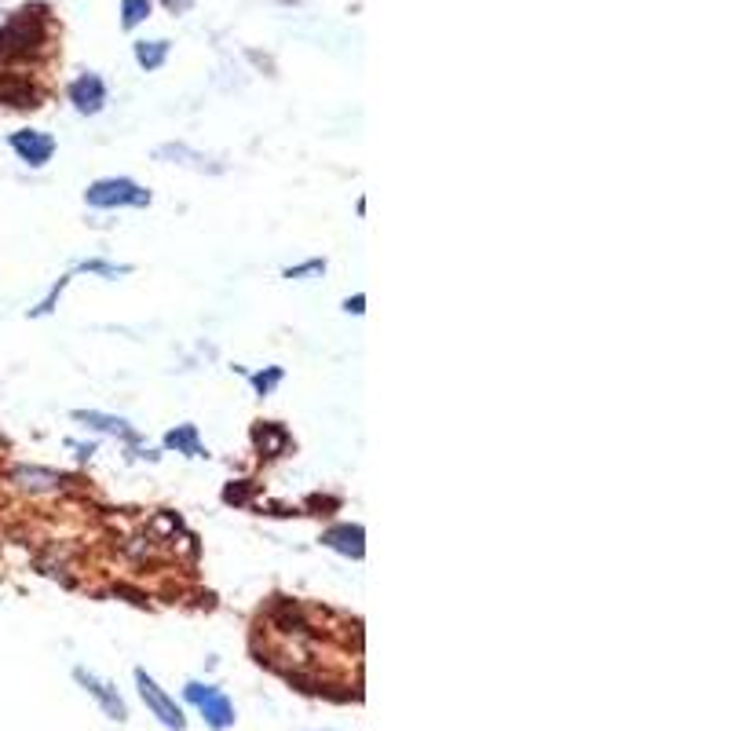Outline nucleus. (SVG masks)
I'll return each mask as SVG.
<instances>
[{"label":"nucleus","mask_w":731,"mask_h":731,"mask_svg":"<svg viewBox=\"0 0 731 731\" xmlns=\"http://www.w3.org/2000/svg\"><path fill=\"white\" fill-rule=\"evenodd\" d=\"M278 381H282V366H271V370H264V373H253V388L260 395H271V392H275Z\"/></svg>","instance_id":"4468645a"},{"label":"nucleus","mask_w":731,"mask_h":731,"mask_svg":"<svg viewBox=\"0 0 731 731\" xmlns=\"http://www.w3.org/2000/svg\"><path fill=\"white\" fill-rule=\"evenodd\" d=\"M70 103H74L77 114H99L106 106V85L99 74H81L70 85Z\"/></svg>","instance_id":"0eeeda50"},{"label":"nucleus","mask_w":731,"mask_h":731,"mask_svg":"<svg viewBox=\"0 0 731 731\" xmlns=\"http://www.w3.org/2000/svg\"><path fill=\"white\" fill-rule=\"evenodd\" d=\"M81 271L88 275H103V278H117V275H128V267H117V264H103V260H85Z\"/></svg>","instance_id":"2eb2a0df"},{"label":"nucleus","mask_w":731,"mask_h":731,"mask_svg":"<svg viewBox=\"0 0 731 731\" xmlns=\"http://www.w3.org/2000/svg\"><path fill=\"white\" fill-rule=\"evenodd\" d=\"M169 59V41H139L136 44V63L143 70H158Z\"/></svg>","instance_id":"f8f14e48"},{"label":"nucleus","mask_w":731,"mask_h":731,"mask_svg":"<svg viewBox=\"0 0 731 731\" xmlns=\"http://www.w3.org/2000/svg\"><path fill=\"white\" fill-rule=\"evenodd\" d=\"M165 446L176 450V454L205 457V446H202V439H198V428H194V424H180V428H172V432L165 435Z\"/></svg>","instance_id":"9d476101"},{"label":"nucleus","mask_w":731,"mask_h":731,"mask_svg":"<svg viewBox=\"0 0 731 731\" xmlns=\"http://www.w3.org/2000/svg\"><path fill=\"white\" fill-rule=\"evenodd\" d=\"M253 439H256V446H260V454H267V457H278L289 446L286 428H282V424H271V421H267V424H256Z\"/></svg>","instance_id":"9b49d317"},{"label":"nucleus","mask_w":731,"mask_h":731,"mask_svg":"<svg viewBox=\"0 0 731 731\" xmlns=\"http://www.w3.org/2000/svg\"><path fill=\"white\" fill-rule=\"evenodd\" d=\"M150 15V0H121V26L132 30Z\"/></svg>","instance_id":"ddd939ff"},{"label":"nucleus","mask_w":731,"mask_h":731,"mask_svg":"<svg viewBox=\"0 0 731 731\" xmlns=\"http://www.w3.org/2000/svg\"><path fill=\"white\" fill-rule=\"evenodd\" d=\"M11 483L26 494H48V490H59L63 487V476L52 472V468H37V465H19L11 472Z\"/></svg>","instance_id":"6e6552de"},{"label":"nucleus","mask_w":731,"mask_h":731,"mask_svg":"<svg viewBox=\"0 0 731 731\" xmlns=\"http://www.w3.org/2000/svg\"><path fill=\"white\" fill-rule=\"evenodd\" d=\"M63 286H66V278H59V286L48 293V297L41 300V308H33V315H52L55 311V300H59V293H63Z\"/></svg>","instance_id":"f3484780"},{"label":"nucleus","mask_w":731,"mask_h":731,"mask_svg":"<svg viewBox=\"0 0 731 731\" xmlns=\"http://www.w3.org/2000/svg\"><path fill=\"white\" fill-rule=\"evenodd\" d=\"M183 695H187V702H191V706H198V713H202L205 724H209L212 731H227L234 724V706H231V699H227L220 688L191 680V684L183 688Z\"/></svg>","instance_id":"f03ea898"},{"label":"nucleus","mask_w":731,"mask_h":731,"mask_svg":"<svg viewBox=\"0 0 731 731\" xmlns=\"http://www.w3.org/2000/svg\"><path fill=\"white\" fill-rule=\"evenodd\" d=\"M85 202L92 209H125V205H150V191H143L136 180H125V176H110V180H96L88 183Z\"/></svg>","instance_id":"f257e3e1"},{"label":"nucleus","mask_w":731,"mask_h":731,"mask_svg":"<svg viewBox=\"0 0 731 731\" xmlns=\"http://www.w3.org/2000/svg\"><path fill=\"white\" fill-rule=\"evenodd\" d=\"M74 421L88 424V428H96V432L106 435H117V439H128V443H136V428L125 421V417H110V414H99V410H77Z\"/></svg>","instance_id":"1a4fd4ad"},{"label":"nucleus","mask_w":731,"mask_h":731,"mask_svg":"<svg viewBox=\"0 0 731 731\" xmlns=\"http://www.w3.org/2000/svg\"><path fill=\"white\" fill-rule=\"evenodd\" d=\"M326 271V260H308L300 267H286V278H308V275H322Z\"/></svg>","instance_id":"dca6fc26"},{"label":"nucleus","mask_w":731,"mask_h":731,"mask_svg":"<svg viewBox=\"0 0 731 731\" xmlns=\"http://www.w3.org/2000/svg\"><path fill=\"white\" fill-rule=\"evenodd\" d=\"M136 688H139V699H143V706H147L154 717H158L165 728L172 731H183L187 728V717H183V710L176 706V699H172L169 691L161 688L158 680L150 677L147 669H136Z\"/></svg>","instance_id":"7ed1b4c3"},{"label":"nucleus","mask_w":731,"mask_h":731,"mask_svg":"<svg viewBox=\"0 0 731 731\" xmlns=\"http://www.w3.org/2000/svg\"><path fill=\"white\" fill-rule=\"evenodd\" d=\"M11 150L19 154L30 169H41V165H48L55 154V139L48 136V132H37V128H22V132H11Z\"/></svg>","instance_id":"20e7f679"},{"label":"nucleus","mask_w":731,"mask_h":731,"mask_svg":"<svg viewBox=\"0 0 731 731\" xmlns=\"http://www.w3.org/2000/svg\"><path fill=\"white\" fill-rule=\"evenodd\" d=\"M362 304H366V297H362V293H359V297H355V300H348V304H344V311H355V315H362V311H366V308H362Z\"/></svg>","instance_id":"a211bd4d"},{"label":"nucleus","mask_w":731,"mask_h":731,"mask_svg":"<svg viewBox=\"0 0 731 731\" xmlns=\"http://www.w3.org/2000/svg\"><path fill=\"white\" fill-rule=\"evenodd\" d=\"M322 545L340 556H351V560H362L366 556V530L359 523H337V527H329L322 534Z\"/></svg>","instance_id":"423d86ee"},{"label":"nucleus","mask_w":731,"mask_h":731,"mask_svg":"<svg viewBox=\"0 0 731 731\" xmlns=\"http://www.w3.org/2000/svg\"><path fill=\"white\" fill-rule=\"evenodd\" d=\"M74 680L88 691V695H92V699L99 702V706H103V713L110 717V721H128V706H125V699L117 695V688H110V684H106V680H99L96 673H88L85 666L74 669Z\"/></svg>","instance_id":"39448f33"}]
</instances>
